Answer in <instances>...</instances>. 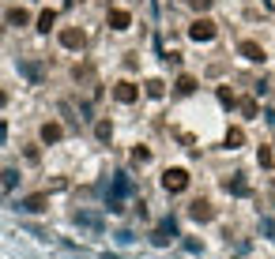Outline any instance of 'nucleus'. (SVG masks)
I'll return each instance as SVG.
<instances>
[{
	"mask_svg": "<svg viewBox=\"0 0 275 259\" xmlns=\"http://www.w3.org/2000/svg\"><path fill=\"white\" fill-rule=\"evenodd\" d=\"M64 45H83V34H79V30H68V34H64Z\"/></svg>",
	"mask_w": 275,
	"mask_h": 259,
	"instance_id": "423d86ee",
	"label": "nucleus"
},
{
	"mask_svg": "<svg viewBox=\"0 0 275 259\" xmlns=\"http://www.w3.org/2000/svg\"><path fill=\"white\" fill-rule=\"evenodd\" d=\"M211 34H215L211 23H196V26H192V38H196V42H204V38H211Z\"/></svg>",
	"mask_w": 275,
	"mask_h": 259,
	"instance_id": "7ed1b4c3",
	"label": "nucleus"
},
{
	"mask_svg": "<svg viewBox=\"0 0 275 259\" xmlns=\"http://www.w3.org/2000/svg\"><path fill=\"white\" fill-rule=\"evenodd\" d=\"M162 184L170 188V192H185V188H189V176H185V169H170Z\"/></svg>",
	"mask_w": 275,
	"mask_h": 259,
	"instance_id": "f257e3e1",
	"label": "nucleus"
},
{
	"mask_svg": "<svg viewBox=\"0 0 275 259\" xmlns=\"http://www.w3.org/2000/svg\"><path fill=\"white\" fill-rule=\"evenodd\" d=\"M113 26H129V15L125 11H113Z\"/></svg>",
	"mask_w": 275,
	"mask_h": 259,
	"instance_id": "6e6552de",
	"label": "nucleus"
},
{
	"mask_svg": "<svg viewBox=\"0 0 275 259\" xmlns=\"http://www.w3.org/2000/svg\"><path fill=\"white\" fill-rule=\"evenodd\" d=\"M192 218H211V207H207V203H196V207H192Z\"/></svg>",
	"mask_w": 275,
	"mask_h": 259,
	"instance_id": "0eeeda50",
	"label": "nucleus"
},
{
	"mask_svg": "<svg viewBox=\"0 0 275 259\" xmlns=\"http://www.w3.org/2000/svg\"><path fill=\"white\" fill-rule=\"evenodd\" d=\"M42 135H45V143H53V139H60V128H57V124H45Z\"/></svg>",
	"mask_w": 275,
	"mask_h": 259,
	"instance_id": "39448f33",
	"label": "nucleus"
},
{
	"mask_svg": "<svg viewBox=\"0 0 275 259\" xmlns=\"http://www.w3.org/2000/svg\"><path fill=\"white\" fill-rule=\"evenodd\" d=\"M113 94H117L121 101H136V86H132V83H117V90H113Z\"/></svg>",
	"mask_w": 275,
	"mask_h": 259,
	"instance_id": "f03ea898",
	"label": "nucleus"
},
{
	"mask_svg": "<svg viewBox=\"0 0 275 259\" xmlns=\"http://www.w3.org/2000/svg\"><path fill=\"white\" fill-rule=\"evenodd\" d=\"M0 105H4V94H0Z\"/></svg>",
	"mask_w": 275,
	"mask_h": 259,
	"instance_id": "1a4fd4ad",
	"label": "nucleus"
},
{
	"mask_svg": "<svg viewBox=\"0 0 275 259\" xmlns=\"http://www.w3.org/2000/svg\"><path fill=\"white\" fill-rule=\"evenodd\" d=\"M241 53H245L249 60H264V49H260V45H253V42H245V45H241Z\"/></svg>",
	"mask_w": 275,
	"mask_h": 259,
	"instance_id": "20e7f679",
	"label": "nucleus"
}]
</instances>
